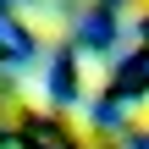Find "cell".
Wrapping results in <instances>:
<instances>
[{
    "mask_svg": "<svg viewBox=\"0 0 149 149\" xmlns=\"http://www.w3.org/2000/svg\"><path fill=\"white\" fill-rule=\"evenodd\" d=\"M133 127H149V105H144V111H138V116H133Z\"/></svg>",
    "mask_w": 149,
    "mask_h": 149,
    "instance_id": "6da1fadb",
    "label": "cell"
},
{
    "mask_svg": "<svg viewBox=\"0 0 149 149\" xmlns=\"http://www.w3.org/2000/svg\"><path fill=\"white\" fill-rule=\"evenodd\" d=\"M138 6H144V11H149V0H138Z\"/></svg>",
    "mask_w": 149,
    "mask_h": 149,
    "instance_id": "7a4b0ae2",
    "label": "cell"
}]
</instances>
